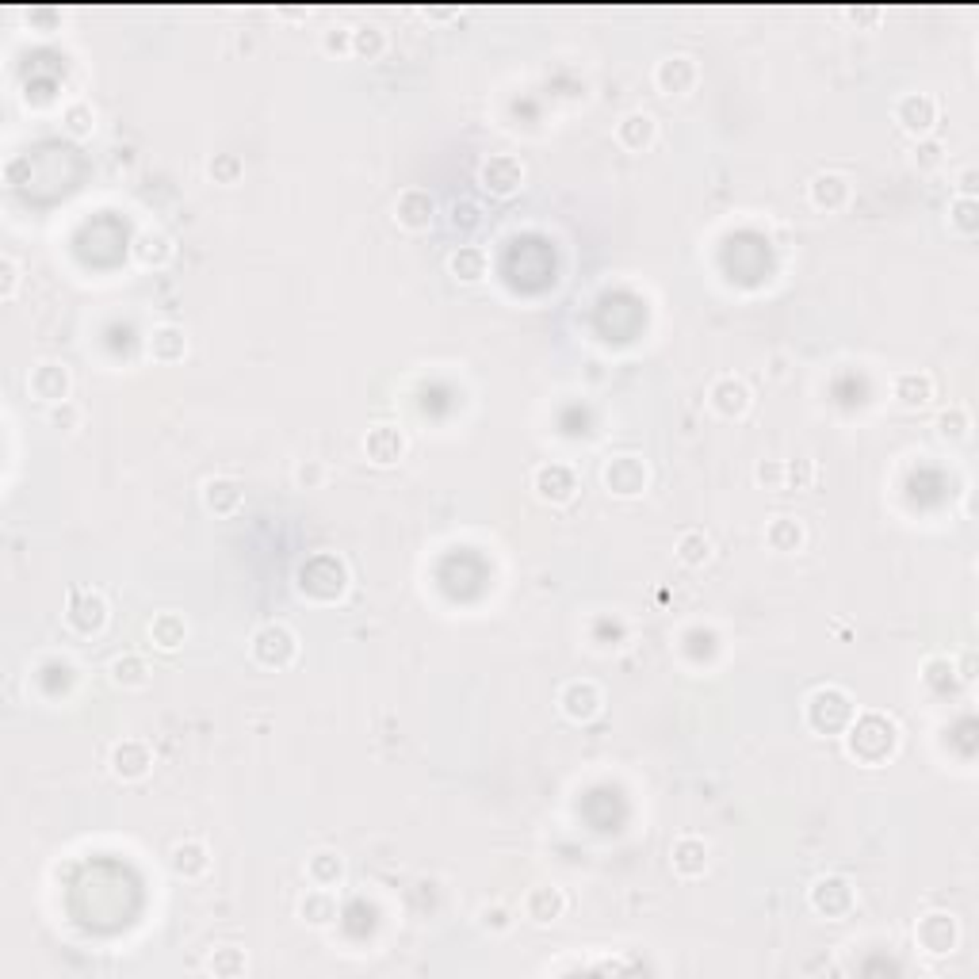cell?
Here are the masks:
<instances>
[{"instance_id": "obj_12", "label": "cell", "mask_w": 979, "mask_h": 979, "mask_svg": "<svg viewBox=\"0 0 979 979\" xmlns=\"http://www.w3.org/2000/svg\"><path fill=\"white\" fill-rule=\"evenodd\" d=\"M108 765H111V773H115L119 781H142V777H146V773L153 769L150 742H142V739L115 742V746H111Z\"/></svg>"}, {"instance_id": "obj_42", "label": "cell", "mask_w": 979, "mask_h": 979, "mask_svg": "<svg viewBox=\"0 0 979 979\" xmlns=\"http://www.w3.org/2000/svg\"><path fill=\"white\" fill-rule=\"evenodd\" d=\"M50 425L54 429H62V433H73L77 425H81V410L73 406V402H58V406H50Z\"/></svg>"}, {"instance_id": "obj_40", "label": "cell", "mask_w": 979, "mask_h": 979, "mask_svg": "<svg viewBox=\"0 0 979 979\" xmlns=\"http://www.w3.org/2000/svg\"><path fill=\"white\" fill-rule=\"evenodd\" d=\"M953 674H957V666L949 658H930L926 662V685H934V689H949L957 681Z\"/></svg>"}, {"instance_id": "obj_23", "label": "cell", "mask_w": 979, "mask_h": 979, "mask_svg": "<svg viewBox=\"0 0 979 979\" xmlns=\"http://www.w3.org/2000/svg\"><path fill=\"white\" fill-rule=\"evenodd\" d=\"M566 911V895L563 888H555V884H544V888H532L528 899H524V914L536 922V926H551V922H559Z\"/></svg>"}, {"instance_id": "obj_16", "label": "cell", "mask_w": 979, "mask_h": 979, "mask_svg": "<svg viewBox=\"0 0 979 979\" xmlns=\"http://www.w3.org/2000/svg\"><path fill=\"white\" fill-rule=\"evenodd\" d=\"M27 387H31L35 398H43V402H50V406L69 402V368L66 364H58V360H43L39 368H31Z\"/></svg>"}, {"instance_id": "obj_11", "label": "cell", "mask_w": 979, "mask_h": 979, "mask_svg": "<svg viewBox=\"0 0 979 979\" xmlns=\"http://www.w3.org/2000/svg\"><path fill=\"white\" fill-rule=\"evenodd\" d=\"M559 708H563L566 719H574V723H589V719L601 716V708H605V693H601V685L597 681H566L563 693H559Z\"/></svg>"}, {"instance_id": "obj_5", "label": "cell", "mask_w": 979, "mask_h": 979, "mask_svg": "<svg viewBox=\"0 0 979 979\" xmlns=\"http://www.w3.org/2000/svg\"><path fill=\"white\" fill-rule=\"evenodd\" d=\"M479 184L498 199L517 196L524 184L521 157H513V153H494V157H486V161L479 165Z\"/></svg>"}, {"instance_id": "obj_25", "label": "cell", "mask_w": 979, "mask_h": 979, "mask_svg": "<svg viewBox=\"0 0 979 979\" xmlns=\"http://www.w3.org/2000/svg\"><path fill=\"white\" fill-rule=\"evenodd\" d=\"M173 238L169 234H161V230H142L138 238H134V261L142 264V268H165V264L173 261Z\"/></svg>"}, {"instance_id": "obj_32", "label": "cell", "mask_w": 979, "mask_h": 979, "mask_svg": "<svg viewBox=\"0 0 979 979\" xmlns=\"http://www.w3.org/2000/svg\"><path fill=\"white\" fill-rule=\"evenodd\" d=\"M765 544L773 551H800L804 547V524L796 517H773L765 528Z\"/></svg>"}, {"instance_id": "obj_41", "label": "cell", "mask_w": 979, "mask_h": 979, "mask_svg": "<svg viewBox=\"0 0 979 979\" xmlns=\"http://www.w3.org/2000/svg\"><path fill=\"white\" fill-rule=\"evenodd\" d=\"M968 414L960 410V406H953V410H945V414L937 417V429H941V436H953V440H960V436H968Z\"/></svg>"}, {"instance_id": "obj_37", "label": "cell", "mask_w": 979, "mask_h": 979, "mask_svg": "<svg viewBox=\"0 0 979 979\" xmlns=\"http://www.w3.org/2000/svg\"><path fill=\"white\" fill-rule=\"evenodd\" d=\"M207 173L215 176V184H238L245 165H241L238 153H215V161L207 165Z\"/></svg>"}, {"instance_id": "obj_15", "label": "cell", "mask_w": 979, "mask_h": 979, "mask_svg": "<svg viewBox=\"0 0 979 979\" xmlns=\"http://www.w3.org/2000/svg\"><path fill=\"white\" fill-rule=\"evenodd\" d=\"M605 486L616 498H639L647 486V463L639 456H616L605 467Z\"/></svg>"}, {"instance_id": "obj_46", "label": "cell", "mask_w": 979, "mask_h": 979, "mask_svg": "<svg viewBox=\"0 0 979 979\" xmlns=\"http://www.w3.org/2000/svg\"><path fill=\"white\" fill-rule=\"evenodd\" d=\"M941 142H934V138H922L918 146H914V161L922 165V169H934V165H941Z\"/></svg>"}, {"instance_id": "obj_8", "label": "cell", "mask_w": 979, "mask_h": 979, "mask_svg": "<svg viewBox=\"0 0 979 979\" xmlns=\"http://www.w3.org/2000/svg\"><path fill=\"white\" fill-rule=\"evenodd\" d=\"M811 907L815 914H823L830 922H838V918H846L853 911V903H857V895H853V884H849L846 876H823V880H815V888H811Z\"/></svg>"}, {"instance_id": "obj_6", "label": "cell", "mask_w": 979, "mask_h": 979, "mask_svg": "<svg viewBox=\"0 0 979 979\" xmlns=\"http://www.w3.org/2000/svg\"><path fill=\"white\" fill-rule=\"evenodd\" d=\"M532 494L544 505H570L574 494H578V479L563 463H540L532 471Z\"/></svg>"}, {"instance_id": "obj_50", "label": "cell", "mask_w": 979, "mask_h": 979, "mask_svg": "<svg viewBox=\"0 0 979 979\" xmlns=\"http://www.w3.org/2000/svg\"><path fill=\"white\" fill-rule=\"evenodd\" d=\"M452 226H463V230H471V226H479V207L475 203H456L452 207Z\"/></svg>"}, {"instance_id": "obj_45", "label": "cell", "mask_w": 979, "mask_h": 979, "mask_svg": "<svg viewBox=\"0 0 979 979\" xmlns=\"http://www.w3.org/2000/svg\"><path fill=\"white\" fill-rule=\"evenodd\" d=\"M0 276H4V287H0V299L12 303L16 299V287H20V268L12 257H0Z\"/></svg>"}, {"instance_id": "obj_9", "label": "cell", "mask_w": 979, "mask_h": 979, "mask_svg": "<svg viewBox=\"0 0 979 979\" xmlns=\"http://www.w3.org/2000/svg\"><path fill=\"white\" fill-rule=\"evenodd\" d=\"M892 115H895V123H899L907 134H914V138H926V134L934 131V123H937V100L930 96V92H907V96H899V100H895Z\"/></svg>"}, {"instance_id": "obj_44", "label": "cell", "mask_w": 979, "mask_h": 979, "mask_svg": "<svg viewBox=\"0 0 979 979\" xmlns=\"http://www.w3.org/2000/svg\"><path fill=\"white\" fill-rule=\"evenodd\" d=\"M754 479L762 482L765 490H784V463L781 459H765V463H758Z\"/></svg>"}, {"instance_id": "obj_7", "label": "cell", "mask_w": 979, "mask_h": 979, "mask_svg": "<svg viewBox=\"0 0 979 979\" xmlns=\"http://www.w3.org/2000/svg\"><path fill=\"white\" fill-rule=\"evenodd\" d=\"M700 81V66L697 58H689V54H670V58H662L658 66H654V88L662 92V96H689Z\"/></svg>"}, {"instance_id": "obj_30", "label": "cell", "mask_w": 979, "mask_h": 979, "mask_svg": "<svg viewBox=\"0 0 979 979\" xmlns=\"http://www.w3.org/2000/svg\"><path fill=\"white\" fill-rule=\"evenodd\" d=\"M169 865H173L176 876H184V880H199L203 872L211 869V857H207V846H203V842H180V846H173Z\"/></svg>"}, {"instance_id": "obj_2", "label": "cell", "mask_w": 979, "mask_h": 979, "mask_svg": "<svg viewBox=\"0 0 979 979\" xmlns=\"http://www.w3.org/2000/svg\"><path fill=\"white\" fill-rule=\"evenodd\" d=\"M345 586H349V570H345V563L337 555H314L299 570V593L310 597V601L329 605V601H337L345 593Z\"/></svg>"}, {"instance_id": "obj_17", "label": "cell", "mask_w": 979, "mask_h": 979, "mask_svg": "<svg viewBox=\"0 0 979 979\" xmlns=\"http://www.w3.org/2000/svg\"><path fill=\"white\" fill-rule=\"evenodd\" d=\"M708 402H712V410H716L719 417H746V410H750V387L742 383V379H735V375H723V379H716L712 383V391H708Z\"/></svg>"}, {"instance_id": "obj_35", "label": "cell", "mask_w": 979, "mask_h": 979, "mask_svg": "<svg viewBox=\"0 0 979 979\" xmlns=\"http://www.w3.org/2000/svg\"><path fill=\"white\" fill-rule=\"evenodd\" d=\"M62 123H66V131L73 134V138H88V134L96 131V111H92V104L77 100V104H69V108L62 111Z\"/></svg>"}, {"instance_id": "obj_49", "label": "cell", "mask_w": 979, "mask_h": 979, "mask_svg": "<svg viewBox=\"0 0 979 979\" xmlns=\"http://www.w3.org/2000/svg\"><path fill=\"white\" fill-rule=\"evenodd\" d=\"M322 479H326V467H322V463H314V459L299 463V471H295V482H299V486H306V490H310V486H318Z\"/></svg>"}, {"instance_id": "obj_20", "label": "cell", "mask_w": 979, "mask_h": 979, "mask_svg": "<svg viewBox=\"0 0 979 979\" xmlns=\"http://www.w3.org/2000/svg\"><path fill=\"white\" fill-rule=\"evenodd\" d=\"M670 861H674L677 876L697 880V876L708 872V842L697 838V834H685V838H677L674 849H670Z\"/></svg>"}, {"instance_id": "obj_19", "label": "cell", "mask_w": 979, "mask_h": 979, "mask_svg": "<svg viewBox=\"0 0 979 979\" xmlns=\"http://www.w3.org/2000/svg\"><path fill=\"white\" fill-rule=\"evenodd\" d=\"M654 138H658V123H654L651 111H628V115L616 123V142L631 153L651 150Z\"/></svg>"}, {"instance_id": "obj_22", "label": "cell", "mask_w": 979, "mask_h": 979, "mask_svg": "<svg viewBox=\"0 0 979 979\" xmlns=\"http://www.w3.org/2000/svg\"><path fill=\"white\" fill-rule=\"evenodd\" d=\"M892 391L903 410H926L934 402V379L926 371H903V375H895Z\"/></svg>"}, {"instance_id": "obj_13", "label": "cell", "mask_w": 979, "mask_h": 979, "mask_svg": "<svg viewBox=\"0 0 979 979\" xmlns=\"http://www.w3.org/2000/svg\"><path fill=\"white\" fill-rule=\"evenodd\" d=\"M69 628L81 631V635H96V631L108 624V605L96 589H73L69 593V612H66Z\"/></svg>"}, {"instance_id": "obj_47", "label": "cell", "mask_w": 979, "mask_h": 979, "mask_svg": "<svg viewBox=\"0 0 979 979\" xmlns=\"http://www.w3.org/2000/svg\"><path fill=\"white\" fill-rule=\"evenodd\" d=\"M479 918H482V926H486V930H494V934H505V930L513 926V918H509V911H505V907H482Z\"/></svg>"}, {"instance_id": "obj_48", "label": "cell", "mask_w": 979, "mask_h": 979, "mask_svg": "<svg viewBox=\"0 0 979 979\" xmlns=\"http://www.w3.org/2000/svg\"><path fill=\"white\" fill-rule=\"evenodd\" d=\"M322 46H326L329 54H352V31H345V27H329Z\"/></svg>"}, {"instance_id": "obj_18", "label": "cell", "mask_w": 979, "mask_h": 979, "mask_svg": "<svg viewBox=\"0 0 979 979\" xmlns=\"http://www.w3.org/2000/svg\"><path fill=\"white\" fill-rule=\"evenodd\" d=\"M364 452L375 467H394L398 459L406 456V436L402 429H394V425H375L368 436H364Z\"/></svg>"}, {"instance_id": "obj_36", "label": "cell", "mask_w": 979, "mask_h": 979, "mask_svg": "<svg viewBox=\"0 0 979 979\" xmlns=\"http://www.w3.org/2000/svg\"><path fill=\"white\" fill-rule=\"evenodd\" d=\"M387 50V35L379 31V27H356L352 31V54H360V58H379Z\"/></svg>"}, {"instance_id": "obj_14", "label": "cell", "mask_w": 979, "mask_h": 979, "mask_svg": "<svg viewBox=\"0 0 979 979\" xmlns=\"http://www.w3.org/2000/svg\"><path fill=\"white\" fill-rule=\"evenodd\" d=\"M436 218V199L433 192H425V188H406L402 196L394 199V222L402 226V230H429Z\"/></svg>"}, {"instance_id": "obj_10", "label": "cell", "mask_w": 979, "mask_h": 979, "mask_svg": "<svg viewBox=\"0 0 979 979\" xmlns=\"http://www.w3.org/2000/svg\"><path fill=\"white\" fill-rule=\"evenodd\" d=\"M914 937H918V945L930 953V957H945V953H953L957 949V918L945 911H930L918 918V926H914Z\"/></svg>"}, {"instance_id": "obj_31", "label": "cell", "mask_w": 979, "mask_h": 979, "mask_svg": "<svg viewBox=\"0 0 979 979\" xmlns=\"http://www.w3.org/2000/svg\"><path fill=\"white\" fill-rule=\"evenodd\" d=\"M486 249L479 245H459L456 253L448 257V272L456 276L459 283H479L486 276Z\"/></svg>"}, {"instance_id": "obj_24", "label": "cell", "mask_w": 979, "mask_h": 979, "mask_svg": "<svg viewBox=\"0 0 979 979\" xmlns=\"http://www.w3.org/2000/svg\"><path fill=\"white\" fill-rule=\"evenodd\" d=\"M241 501H245V486H241L238 479L218 475V479H207V486H203V505H207L215 517H230V513H238Z\"/></svg>"}, {"instance_id": "obj_3", "label": "cell", "mask_w": 979, "mask_h": 979, "mask_svg": "<svg viewBox=\"0 0 979 979\" xmlns=\"http://www.w3.org/2000/svg\"><path fill=\"white\" fill-rule=\"evenodd\" d=\"M857 716V708H853V700H849L846 689H838V685H827V689H815L811 697H807V723H811V731H819V735H838V731H846L849 723Z\"/></svg>"}, {"instance_id": "obj_27", "label": "cell", "mask_w": 979, "mask_h": 979, "mask_svg": "<svg viewBox=\"0 0 979 979\" xmlns=\"http://www.w3.org/2000/svg\"><path fill=\"white\" fill-rule=\"evenodd\" d=\"M150 356L157 364H176L188 356V337L180 326H157L150 333Z\"/></svg>"}, {"instance_id": "obj_33", "label": "cell", "mask_w": 979, "mask_h": 979, "mask_svg": "<svg viewBox=\"0 0 979 979\" xmlns=\"http://www.w3.org/2000/svg\"><path fill=\"white\" fill-rule=\"evenodd\" d=\"M299 914H303L310 926H329V922L337 918V899H333V892H329V888H314V892L303 895Z\"/></svg>"}, {"instance_id": "obj_29", "label": "cell", "mask_w": 979, "mask_h": 979, "mask_svg": "<svg viewBox=\"0 0 979 979\" xmlns=\"http://www.w3.org/2000/svg\"><path fill=\"white\" fill-rule=\"evenodd\" d=\"M188 639V624L180 612H157L150 620V643L161 651H176Z\"/></svg>"}, {"instance_id": "obj_26", "label": "cell", "mask_w": 979, "mask_h": 979, "mask_svg": "<svg viewBox=\"0 0 979 979\" xmlns=\"http://www.w3.org/2000/svg\"><path fill=\"white\" fill-rule=\"evenodd\" d=\"M306 876H310L314 888H337L345 880V857L333 853V849H318L306 861Z\"/></svg>"}, {"instance_id": "obj_21", "label": "cell", "mask_w": 979, "mask_h": 979, "mask_svg": "<svg viewBox=\"0 0 979 979\" xmlns=\"http://www.w3.org/2000/svg\"><path fill=\"white\" fill-rule=\"evenodd\" d=\"M807 199L819 211H842L849 203V180L842 173H819L807 184Z\"/></svg>"}, {"instance_id": "obj_38", "label": "cell", "mask_w": 979, "mask_h": 979, "mask_svg": "<svg viewBox=\"0 0 979 979\" xmlns=\"http://www.w3.org/2000/svg\"><path fill=\"white\" fill-rule=\"evenodd\" d=\"M207 972H215V976H241L245 972V953L241 949H215V957L207 960Z\"/></svg>"}, {"instance_id": "obj_1", "label": "cell", "mask_w": 979, "mask_h": 979, "mask_svg": "<svg viewBox=\"0 0 979 979\" xmlns=\"http://www.w3.org/2000/svg\"><path fill=\"white\" fill-rule=\"evenodd\" d=\"M846 746H849V754H853L857 762L880 765L895 750L892 719H884V716H861V719H857V716H853V723L846 727Z\"/></svg>"}, {"instance_id": "obj_51", "label": "cell", "mask_w": 979, "mask_h": 979, "mask_svg": "<svg viewBox=\"0 0 979 979\" xmlns=\"http://www.w3.org/2000/svg\"><path fill=\"white\" fill-rule=\"evenodd\" d=\"M972 188H976V173L968 169V173H964V196H972Z\"/></svg>"}, {"instance_id": "obj_43", "label": "cell", "mask_w": 979, "mask_h": 979, "mask_svg": "<svg viewBox=\"0 0 979 979\" xmlns=\"http://www.w3.org/2000/svg\"><path fill=\"white\" fill-rule=\"evenodd\" d=\"M815 475V463L811 459H796V463H784V490H804L807 482Z\"/></svg>"}, {"instance_id": "obj_4", "label": "cell", "mask_w": 979, "mask_h": 979, "mask_svg": "<svg viewBox=\"0 0 979 979\" xmlns=\"http://www.w3.org/2000/svg\"><path fill=\"white\" fill-rule=\"evenodd\" d=\"M249 651H253V658H257L261 666H268V670H283V666H291L295 654H299V635L287 628V624H264V628L253 635Z\"/></svg>"}, {"instance_id": "obj_28", "label": "cell", "mask_w": 979, "mask_h": 979, "mask_svg": "<svg viewBox=\"0 0 979 979\" xmlns=\"http://www.w3.org/2000/svg\"><path fill=\"white\" fill-rule=\"evenodd\" d=\"M108 674L119 689H146L150 685V666H146L142 654H119V658H111Z\"/></svg>"}, {"instance_id": "obj_39", "label": "cell", "mask_w": 979, "mask_h": 979, "mask_svg": "<svg viewBox=\"0 0 979 979\" xmlns=\"http://www.w3.org/2000/svg\"><path fill=\"white\" fill-rule=\"evenodd\" d=\"M953 222L960 226V234H976L979 230V203L976 196H960L953 203Z\"/></svg>"}, {"instance_id": "obj_34", "label": "cell", "mask_w": 979, "mask_h": 979, "mask_svg": "<svg viewBox=\"0 0 979 979\" xmlns=\"http://www.w3.org/2000/svg\"><path fill=\"white\" fill-rule=\"evenodd\" d=\"M677 559L685 566H704L712 559V540L700 532V528H689V532H681V540H677Z\"/></svg>"}]
</instances>
